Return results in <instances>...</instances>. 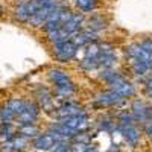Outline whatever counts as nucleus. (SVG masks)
Wrapping results in <instances>:
<instances>
[{"instance_id":"nucleus-8","label":"nucleus","mask_w":152,"mask_h":152,"mask_svg":"<svg viewBox=\"0 0 152 152\" xmlns=\"http://www.w3.org/2000/svg\"><path fill=\"white\" fill-rule=\"evenodd\" d=\"M40 9L37 0H21L14 8V17L20 23H29L31 17Z\"/></svg>"},{"instance_id":"nucleus-16","label":"nucleus","mask_w":152,"mask_h":152,"mask_svg":"<svg viewBox=\"0 0 152 152\" xmlns=\"http://www.w3.org/2000/svg\"><path fill=\"white\" fill-rule=\"evenodd\" d=\"M17 135V126L14 123H2L0 125V143L9 142Z\"/></svg>"},{"instance_id":"nucleus-1","label":"nucleus","mask_w":152,"mask_h":152,"mask_svg":"<svg viewBox=\"0 0 152 152\" xmlns=\"http://www.w3.org/2000/svg\"><path fill=\"white\" fill-rule=\"evenodd\" d=\"M47 79L49 82L53 85V96L55 99H59L61 102H64V100H69L76 91H78V88H76V84L73 82L72 76L67 70L61 69V67H50L47 69Z\"/></svg>"},{"instance_id":"nucleus-17","label":"nucleus","mask_w":152,"mask_h":152,"mask_svg":"<svg viewBox=\"0 0 152 152\" xmlns=\"http://www.w3.org/2000/svg\"><path fill=\"white\" fill-rule=\"evenodd\" d=\"M97 128L102 129L105 132H113L114 129H117V125H116V117H110V116H100L97 120Z\"/></svg>"},{"instance_id":"nucleus-19","label":"nucleus","mask_w":152,"mask_h":152,"mask_svg":"<svg viewBox=\"0 0 152 152\" xmlns=\"http://www.w3.org/2000/svg\"><path fill=\"white\" fill-rule=\"evenodd\" d=\"M15 120V114L12 113L9 105L6 102L0 104V125L2 123H14Z\"/></svg>"},{"instance_id":"nucleus-27","label":"nucleus","mask_w":152,"mask_h":152,"mask_svg":"<svg viewBox=\"0 0 152 152\" xmlns=\"http://www.w3.org/2000/svg\"><path fill=\"white\" fill-rule=\"evenodd\" d=\"M3 12H5V9H3V6H2V3H0V15H3Z\"/></svg>"},{"instance_id":"nucleus-14","label":"nucleus","mask_w":152,"mask_h":152,"mask_svg":"<svg viewBox=\"0 0 152 152\" xmlns=\"http://www.w3.org/2000/svg\"><path fill=\"white\" fill-rule=\"evenodd\" d=\"M73 5L81 14H91L99 8L100 0H73Z\"/></svg>"},{"instance_id":"nucleus-2","label":"nucleus","mask_w":152,"mask_h":152,"mask_svg":"<svg viewBox=\"0 0 152 152\" xmlns=\"http://www.w3.org/2000/svg\"><path fill=\"white\" fill-rule=\"evenodd\" d=\"M52 49V55L56 61L59 62H72L73 59H76L79 53V47L73 43V40H64V41H58L55 44H50Z\"/></svg>"},{"instance_id":"nucleus-4","label":"nucleus","mask_w":152,"mask_h":152,"mask_svg":"<svg viewBox=\"0 0 152 152\" xmlns=\"http://www.w3.org/2000/svg\"><path fill=\"white\" fill-rule=\"evenodd\" d=\"M129 111L132 114L134 120L140 126L152 119V104H149L148 100H145L142 97H134L131 100Z\"/></svg>"},{"instance_id":"nucleus-5","label":"nucleus","mask_w":152,"mask_h":152,"mask_svg":"<svg viewBox=\"0 0 152 152\" xmlns=\"http://www.w3.org/2000/svg\"><path fill=\"white\" fill-rule=\"evenodd\" d=\"M117 131L123 137L125 143L129 148L135 149V148L140 146L142 138H143V132H142V126L137 122H132L129 125H123V126H117Z\"/></svg>"},{"instance_id":"nucleus-10","label":"nucleus","mask_w":152,"mask_h":152,"mask_svg":"<svg viewBox=\"0 0 152 152\" xmlns=\"http://www.w3.org/2000/svg\"><path fill=\"white\" fill-rule=\"evenodd\" d=\"M61 123H64L69 129H72L73 132H84L87 131V128L90 126V116L85 113L81 114H76V116H70V117H64V119H59Z\"/></svg>"},{"instance_id":"nucleus-12","label":"nucleus","mask_w":152,"mask_h":152,"mask_svg":"<svg viewBox=\"0 0 152 152\" xmlns=\"http://www.w3.org/2000/svg\"><path fill=\"white\" fill-rule=\"evenodd\" d=\"M72 40H73V43L78 46L79 49H82V47L91 44V43L99 41V34H96V32H93V31H90L88 28L84 26L79 32H76V34L72 37Z\"/></svg>"},{"instance_id":"nucleus-22","label":"nucleus","mask_w":152,"mask_h":152,"mask_svg":"<svg viewBox=\"0 0 152 152\" xmlns=\"http://www.w3.org/2000/svg\"><path fill=\"white\" fill-rule=\"evenodd\" d=\"M137 43L142 46L143 50H146L148 53L152 55V38L151 37H145V38H142V40H138Z\"/></svg>"},{"instance_id":"nucleus-24","label":"nucleus","mask_w":152,"mask_h":152,"mask_svg":"<svg viewBox=\"0 0 152 152\" xmlns=\"http://www.w3.org/2000/svg\"><path fill=\"white\" fill-rule=\"evenodd\" d=\"M0 152H15L14 145H12V140L0 143Z\"/></svg>"},{"instance_id":"nucleus-21","label":"nucleus","mask_w":152,"mask_h":152,"mask_svg":"<svg viewBox=\"0 0 152 152\" xmlns=\"http://www.w3.org/2000/svg\"><path fill=\"white\" fill-rule=\"evenodd\" d=\"M91 143H81V142H70V152H87L90 149Z\"/></svg>"},{"instance_id":"nucleus-7","label":"nucleus","mask_w":152,"mask_h":152,"mask_svg":"<svg viewBox=\"0 0 152 152\" xmlns=\"http://www.w3.org/2000/svg\"><path fill=\"white\" fill-rule=\"evenodd\" d=\"M34 97H35V102L40 105V108H41L44 113L53 114V113L56 111V108H58V105H56V99H55L53 91L50 90V88L40 85V87H38L37 90H35Z\"/></svg>"},{"instance_id":"nucleus-18","label":"nucleus","mask_w":152,"mask_h":152,"mask_svg":"<svg viewBox=\"0 0 152 152\" xmlns=\"http://www.w3.org/2000/svg\"><path fill=\"white\" fill-rule=\"evenodd\" d=\"M24 102H26V99L17 97V96H12V97H9V99L6 100V104L9 105V108L12 110V113L15 114V119L24 111Z\"/></svg>"},{"instance_id":"nucleus-25","label":"nucleus","mask_w":152,"mask_h":152,"mask_svg":"<svg viewBox=\"0 0 152 152\" xmlns=\"http://www.w3.org/2000/svg\"><path fill=\"white\" fill-rule=\"evenodd\" d=\"M108 152H122V151H120V148H119V146L113 145V146H111V148L108 149Z\"/></svg>"},{"instance_id":"nucleus-9","label":"nucleus","mask_w":152,"mask_h":152,"mask_svg":"<svg viewBox=\"0 0 152 152\" xmlns=\"http://www.w3.org/2000/svg\"><path fill=\"white\" fill-rule=\"evenodd\" d=\"M58 142H61V140L53 132L44 131V132H40L32 140V148L38 152H52Z\"/></svg>"},{"instance_id":"nucleus-6","label":"nucleus","mask_w":152,"mask_h":152,"mask_svg":"<svg viewBox=\"0 0 152 152\" xmlns=\"http://www.w3.org/2000/svg\"><path fill=\"white\" fill-rule=\"evenodd\" d=\"M126 102V99H123L120 94H117L113 90H102L93 96V105L96 108H114V107H120Z\"/></svg>"},{"instance_id":"nucleus-15","label":"nucleus","mask_w":152,"mask_h":152,"mask_svg":"<svg viewBox=\"0 0 152 152\" xmlns=\"http://www.w3.org/2000/svg\"><path fill=\"white\" fill-rule=\"evenodd\" d=\"M40 128H38L37 125H18L17 126V134L24 137V138H28V140H34V138L40 134Z\"/></svg>"},{"instance_id":"nucleus-13","label":"nucleus","mask_w":152,"mask_h":152,"mask_svg":"<svg viewBox=\"0 0 152 152\" xmlns=\"http://www.w3.org/2000/svg\"><path fill=\"white\" fill-rule=\"evenodd\" d=\"M107 26H108V20L104 14H93L91 17L85 18V28H88L90 31H93L96 34L107 29Z\"/></svg>"},{"instance_id":"nucleus-26","label":"nucleus","mask_w":152,"mask_h":152,"mask_svg":"<svg viewBox=\"0 0 152 152\" xmlns=\"http://www.w3.org/2000/svg\"><path fill=\"white\" fill-rule=\"evenodd\" d=\"M87 152H100V151H99L96 146H93V145H91V146H90V149H88Z\"/></svg>"},{"instance_id":"nucleus-11","label":"nucleus","mask_w":152,"mask_h":152,"mask_svg":"<svg viewBox=\"0 0 152 152\" xmlns=\"http://www.w3.org/2000/svg\"><path fill=\"white\" fill-rule=\"evenodd\" d=\"M81 113H85L84 107L76 102L73 99H69V100H64L61 102L56 108V111L53 113V116L56 117V120L59 119H64V117H70V116H76V114H81Z\"/></svg>"},{"instance_id":"nucleus-3","label":"nucleus","mask_w":152,"mask_h":152,"mask_svg":"<svg viewBox=\"0 0 152 152\" xmlns=\"http://www.w3.org/2000/svg\"><path fill=\"white\" fill-rule=\"evenodd\" d=\"M108 88L113 91H116L117 94H120L123 99H131L135 96L137 90H135V85L126 78L125 75H122L120 72H117V75L113 78V81L108 84Z\"/></svg>"},{"instance_id":"nucleus-20","label":"nucleus","mask_w":152,"mask_h":152,"mask_svg":"<svg viewBox=\"0 0 152 152\" xmlns=\"http://www.w3.org/2000/svg\"><path fill=\"white\" fill-rule=\"evenodd\" d=\"M12 145H14L15 152H26L29 148H32V142L21 137V135H18V134L12 138Z\"/></svg>"},{"instance_id":"nucleus-23","label":"nucleus","mask_w":152,"mask_h":152,"mask_svg":"<svg viewBox=\"0 0 152 152\" xmlns=\"http://www.w3.org/2000/svg\"><path fill=\"white\" fill-rule=\"evenodd\" d=\"M142 132H143V135H145L146 138L152 140V119L142 125Z\"/></svg>"}]
</instances>
